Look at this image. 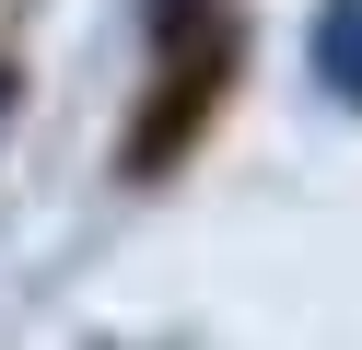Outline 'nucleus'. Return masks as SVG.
Wrapping results in <instances>:
<instances>
[{
  "mask_svg": "<svg viewBox=\"0 0 362 350\" xmlns=\"http://www.w3.org/2000/svg\"><path fill=\"white\" fill-rule=\"evenodd\" d=\"M0 129H12V70H0Z\"/></svg>",
  "mask_w": 362,
  "mask_h": 350,
  "instance_id": "nucleus-1",
  "label": "nucleus"
}]
</instances>
